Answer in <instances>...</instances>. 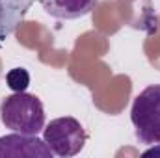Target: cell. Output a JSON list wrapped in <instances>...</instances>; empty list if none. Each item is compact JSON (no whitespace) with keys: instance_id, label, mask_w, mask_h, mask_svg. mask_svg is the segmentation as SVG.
<instances>
[{"instance_id":"5b68a950","label":"cell","mask_w":160,"mask_h":158,"mask_svg":"<svg viewBox=\"0 0 160 158\" xmlns=\"http://www.w3.org/2000/svg\"><path fill=\"white\" fill-rule=\"evenodd\" d=\"M39 4L54 19L75 21L89 15L99 4V0H39Z\"/></svg>"},{"instance_id":"52a82bcc","label":"cell","mask_w":160,"mask_h":158,"mask_svg":"<svg viewBox=\"0 0 160 158\" xmlns=\"http://www.w3.org/2000/svg\"><path fill=\"white\" fill-rule=\"evenodd\" d=\"M6 84H8V87H9L13 93L26 91V87L30 86V75H28L26 69L15 67V69H11V71L6 75Z\"/></svg>"},{"instance_id":"277c9868","label":"cell","mask_w":160,"mask_h":158,"mask_svg":"<svg viewBox=\"0 0 160 158\" xmlns=\"http://www.w3.org/2000/svg\"><path fill=\"white\" fill-rule=\"evenodd\" d=\"M50 158L52 151L47 147L45 140H39L38 136H30V134H8L0 138V158Z\"/></svg>"},{"instance_id":"3957f363","label":"cell","mask_w":160,"mask_h":158,"mask_svg":"<svg viewBox=\"0 0 160 158\" xmlns=\"http://www.w3.org/2000/svg\"><path fill=\"white\" fill-rule=\"evenodd\" d=\"M43 140L52 155L60 158H71L84 149L88 134L80 121L75 117H58L52 119L43 128Z\"/></svg>"},{"instance_id":"7a4b0ae2","label":"cell","mask_w":160,"mask_h":158,"mask_svg":"<svg viewBox=\"0 0 160 158\" xmlns=\"http://www.w3.org/2000/svg\"><path fill=\"white\" fill-rule=\"evenodd\" d=\"M130 121L140 143L160 145V84L140 91L130 108Z\"/></svg>"},{"instance_id":"6da1fadb","label":"cell","mask_w":160,"mask_h":158,"mask_svg":"<svg viewBox=\"0 0 160 158\" xmlns=\"http://www.w3.org/2000/svg\"><path fill=\"white\" fill-rule=\"evenodd\" d=\"M0 121L6 128L38 136L45 128V108L36 95L26 91L8 95L0 102Z\"/></svg>"},{"instance_id":"8992f818","label":"cell","mask_w":160,"mask_h":158,"mask_svg":"<svg viewBox=\"0 0 160 158\" xmlns=\"http://www.w3.org/2000/svg\"><path fill=\"white\" fill-rule=\"evenodd\" d=\"M34 0H0V43L24 21Z\"/></svg>"}]
</instances>
